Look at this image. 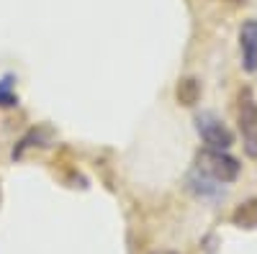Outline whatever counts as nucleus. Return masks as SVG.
Listing matches in <instances>:
<instances>
[{
    "label": "nucleus",
    "instance_id": "obj_1",
    "mask_svg": "<svg viewBox=\"0 0 257 254\" xmlns=\"http://www.w3.org/2000/svg\"><path fill=\"white\" fill-rule=\"evenodd\" d=\"M198 169H203L206 175H211L216 182H234L239 177V162L234 159L231 154L221 152V149H208L201 152L198 157Z\"/></svg>",
    "mask_w": 257,
    "mask_h": 254
},
{
    "label": "nucleus",
    "instance_id": "obj_3",
    "mask_svg": "<svg viewBox=\"0 0 257 254\" xmlns=\"http://www.w3.org/2000/svg\"><path fill=\"white\" fill-rule=\"evenodd\" d=\"M237 118H239V131L244 136V152L249 157H257V103L249 90H242L239 95Z\"/></svg>",
    "mask_w": 257,
    "mask_h": 254
},
{
    "label": "nucleus",
    "instance_id": "obj_2",
    "mask_svg": "<svg viewBox=\"0 0 257 254\" xmlns=\"http://www.w3.org/2000/svg\"><path fill=\"white\" fill-rule=\"evenodd\" d=\"M196 131L201 134V139L206 141L208 149H221V152H226L229 146L234 144V134L226 129V123H224L219 116L208 113V111L196 116Z\"/></svg>",
    "mask_w": 257,
    "mask_h": 254
},
{
    "label": "nucleus",
    "instance_id": "obj_8",
    "mask_svg": "<svg viewBox=\"0 0 257 254\" xmlns=\"http://www.w3.org/2000/svg\"><path fill=\"white\" fill-rule=\"evenodd\" d=\"M234 221L237 223H242V226H254V221H257V203L252 200V203H247V205H242L237 213H234Z\"/></svg>",
    "mask_w": 257,
    "mask_h": 254
},
{
    "label": "nucleus",
    "instance_id": "obj_4",
    "mask_svg": "<svg viewBox=\"0 0 257 254\" xmlns=\"http://www.w3.org/2000/svg\"><path fill=\"white\" fill-rule=\"evenodd\" d=\"M239 52H242V67L247 72H257V21L249 18L239 29Z\"/></svg>",
    "mask_w": 257,
    "mask_h": 254
},
{
    "label": "nucleus",
    "instance_id": "obj_5",
    "mask_svg": "<svg viewBox=\"0 0 257 254\" xmlns=\"http://www.w3.org/2000/svg\"><path fill=\"white\" fill-rule=\"evenodd\" d=\"M188 187H190L198 198H221V195H224L221 182H216L211 175H206L203 169H198V167L188 175Z\"/></svg>",
    "mask_w": 257,
    "mask_h": 254
},
{
    "label": "nucleus",
    "instance_id": "obj_10",
    "mask_svg": "<svg viewBox=\"0 0 257 254\" xmlns=\"http://www.w3.org/2000/svg\"><path fill=\"white\" fill-rule=\"evenodd\" d=\"M162 254H173V251H162Z\"/></svg>",
    "mask_w": 257,
    "mask_h": 254
},
{
    "label": "nucleus",
    "instance_id": "obj_6",
    "mask_svg": "<svg viewBox=\"0 0 257 254\" xmlns=\"http://www.w3.org/2000/svg\"><path fill=\"white\" fill-rule=\"evenodd\" d=\"M198 95H201V88H198V82L193 77H185V80L178 82V100L183 105H196Z\"/></svg>",
    "mask_w": 257,
    "mask_h": 254
},
{
    "label": "nucleus",
    "instance_id": "obj_7",
    "mask_svg": "<svg viewBox=\"0 0 257 254\" xmlns=\"http://www.w3.org/2000/svg\"><path fill=\"white\" fill-rule=\"evenodd\" d=\"M13 105H18V95L13 90V77L6 75L0 77V108H13Z\"/></svg>",
    "mask_w": 257,
    "mask_h": 254
},
{
    "label": "nucleus",
    "instance_id": "obj_9",
    "mask_svg": "<svg viewBox=\"0 0 257 254\" xmlns=\"http://www.w3.org/2000/svg\"><path fill=\"white\" fill-rule=\"evenodd\" d=\"M229 3H242V0H229Z\"/></svg>",
    "mask_w": 257,
    "mask_h": 254
}]
</instances>
